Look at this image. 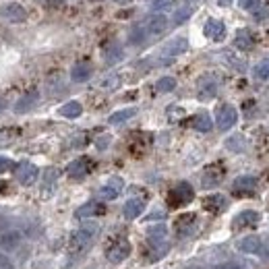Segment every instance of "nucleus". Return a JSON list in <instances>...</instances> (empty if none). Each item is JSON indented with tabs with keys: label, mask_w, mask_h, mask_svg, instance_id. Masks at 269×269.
Wrapping results in <instances>:
<instances>
[{
	"label": "nucleus",
	"mask_w": 269,
	"mask_h": 269,
	"mask_svg": "<svg viewBox=\"0 0 269 269\" xmlns=\"http://www.w3.org/2000/svg\"><path fill=\"white\" fill-rule=\"evenodd\" d=\"M0 17H3L5 21H9V23H21V21H25L27 13H25V9L21 5L7 3V5L0 7Z\"/></svg>",
	"instance_id": "obj_1"
},
{
	"label": "nucleus",
	"mask_w": 269,
	"mask_h": 269,
	"mask_svg": "<svg viewBox=\"0 0 269 269\" xmlns=\"http://www.w3.org/2000/svg\"><path fill=\"white\" fill-rule=\"evenodd\" d=\"M238 250H242V253L246 255H261L265 257V246H263V240L259 236H246V238H240L238 240Z\"/></svg>",
	"instance_id": "obj_2"
},
{
	"label": "nucleus",
	"mask_w": 269,
	"mask_h": 269,
	"mask_svg": "<svg viewBox=\"0 0 269 269\" xmlns=\"http://www.w3.org/2000/svg\"><path fill=\"white\" fill-rule=\"evenodd\" d=\"M236 120H238V112L234 110L232 106H222L220 110H217L215 122H217V126H220L222 130H228L230 126H234V124H236Z\"/></svg>",
	"instance_id": "obj_3"
},
{
	"label": "nucleus",
	"mask_w": 269,
	"mask_h": 269,
	"mask_svg": "<svg viewBox=\"0 0 269 269\" xmlns=\"http://www.w3.org/2000/svg\"><path fill=\"white\" fill-rule=\"evenodd\" d=\"M193 199V189L189 182H180L178 187L170 193V203L176 207V205H187L189 201Z\"/></svg>",
	"instance_id": "obj_4"
},
{
	"label": "nucleus",
	"mask_w": 269,
	"mask_h": 269,
	"mask_svg": "<svg viewBox=\"0 0 269 269\" xmlns=\"http://www.w3.org/2000/svg\"><path fill=\"white\" fill-rule=\"evenodd\" d=\"M203 33L213 42H222L224 36H226V25L222 21H217V19H209L205 23V27H203Z\"/></svg>",
	"instance_id": "obj_5"
},
{
	"label": "nucleus",
	"mask_w": 269,
	"mask_h": 269,
	"mask_svg": "<svg viewBox=\"0 0 269 269\" xmlns=\"http://www.w3.org/2000/svg\"><path fill=\"white\" fill-rule=\"evenodd\" d=\"M187 48H189V42L187 40H184V38H176V40L166 44V48L162 50V54L168 56V58H174V56H180L182 52H187Z\"/></svg>",
	"instance_id": "obj_6"
},
{
	"label": "nucleus",
	"mask_w": 269,
	"mask_h": 269,
	"mask_svg": "<svg viewBox=\"0 0 269 269\" xmlns=\"http://www.w3.org/2000/svg\"><path fill=\"white\" fill-rule=\"evenodd\" d=\"M128 253H130V244H128L124 238H120L118 242H114V246L108 250V257H110L112 263H118V261H122Z\"/></svg>",
	"instance_id": "obj_7"
},
{
	"label": "nucleus",
	"mask_w": 269,
	"mask_h": 269,
	"mask_svg": "<svg viewBox=\"0 0 269 269\" xmlns=\"http://www.w3.org/2000/svg\"><path fill=\"white\" fill-rule=\"evenodd\" d=\"M168 27V19L164 15H156V17H151V19L147 21L145 25V31L149 33V36H160V33H164Z\"/></svg>",
	"instance_id": "obj_8"
},
{
	"label": "nucleus",
	"mask_w": 269,
	"mask_h": 269,
	"mask_svg": "<svg viewBox=\"0 0 269 269\" xmlns=\"http://www.w3.org/2000/svg\"><path fill=\"white\" fill-rule=\"evenodd\" d=\"M217 91V83L213 77H203L199 81V97L201 99H211Z\"/></svg>",
	"instance_id": "obj_9"
},
{
	"label": "nucleus",
	"mask_w": 269,
	"mask_h": 269,
	"mask_svg": "<svg viewBox=\"0 0 269 269\" xmlns=\"http://www.w3.org/2000/svg\"><path fill=\"white\" fill-rule=\"evenodd\" d=\"M259 222V213L253 211V209H246L242 213H238L236 217H234V226L236 228H244V226H257Z\"/></svg>",
	"instance_id": "obj_10"
},
{
	"label": "nucleus",
	"mask_w": 269,
	"mask_h": 269,
	"mask_svg": "<svg viewBox=\"0 0 269 269\" xmlns=\"http://www.w3.org/2000/svg\"><path fill=\"white\" fill-rule=\"evenodd\" d=\"M257 187V178L255 176H238L236 180H234V191L236 193H250V191H255Z\"/></svg>",
	"instance_id": "obj_11"
},
{
	"label": "nucleus",
	"mask_w": 269,
	"mask_h": 269,
	"mask_svg": "<svg viewBox=\"0 0 269 269\" xmlns=\"http://www.w3.org/2000/svg\"><path fill=\"white\" fill-rule=\"evenodd\" d=\"M145 203L141 199H130L126 201V205H124V217H128V220H132V217H137L141 211H143Z\"/></svg>",
	"instance_id": "obj_12"
},
{
	"label": "nucleus",
	"mask_w": 269,
	"mask_h": 269,
	"mask_svg": "<svg viewBox=\"0 0 269 269\" xmlns=\"http://www.w3.org/2000/svg\"><path fill=\"white\" fill-rule=\"evenodd\" d=\"M191 124H193L197 130H203V132H207V130L213 126V124H211V118H209V114H207V112H199L197 116H193Z\"/></svg>",
	"instance_id": "obj_13"
},
{
	"label": "nucleus",
	"mask_w": 269,
	"mask_h": 269,
	"mask_svg": "<svg viewBox=\"0 0 269 269\" xmlns=\"http://www.w3.org/2000/svg\"><path fill=\"white\" fill-rule=\"evenodd\" d=\"M234 44H236V48H240V50H248V48H253V36H250V31H246V29H242V31H238L236 33V40H234Z\"/></svg>",
	"instance_id": "obj_14"
},
{
	"label": "nucleus",
	"mask_w": 269,
	"mask_h": 269,
	"mask_svg": "<svg viewBox=\"0 0 269 269\" xmlns=\"http://www.w3.org/2000/svg\"><path fill=\"white\" fill-rule=\"evenodd\" d=\"M120 187H122V182L116 178V180H110V184H106V187L99 191V195H102L104 199H114L116 195L120 193Z\"/></svg>",
	"instance_id": "obj_15"
},
{
	"label": "nucleus",
	"mask_w": 269,
	"mask_h": 269,
	"mask_svg": "<svg viewBox=\"0 0 269 269\" xmlns=\"http://www.w3.org/2000/svg\"><path fill=\"white\" fill-rule=\"evenodd\" d=\"M203 205H205V209H209V211H220V209H224V205H226V199H224L222 195H213V197H207V199L203 201Z\"/></svg>",
	"instance_id": "obj_16"
},
{
	"label": "nucleus",
	"mask_w": 269,
	"mask_h": 269,
	"mask_svg": "<svg viewBox=\"0 0 269 269\" xmlns=\"http://www.w3.org/2000/svg\"><path fill=\"white\" fill-rule=\"evenodd\" d=\"M91 77L89 64H75L73 66V81H87Z\"/></svg>",
	"instance_id": "obj_17"
},
{
	"label": "nucleus",
	"mask_w": 269,
	"mask_h": 269,
	"mask_svg": "<svg viewBox=\"0 0 269 269\" xmlns=\"http://www.w3.org/2000/svg\"><path fill=\"white\" fill-rule=\"evenodd\" d=\"M81 112H83V108H81L79 102H69V104H64V106L60 108V114L66 116V118H77Z\"/></svg>",
	"instance_id": "obj_18"
},
{
	"label": "nucleus",
	"mask_w": 269,
	"mask_h": 269,
	"mask_svg": "<svg viewBox=\"0 0 269 269\" xmlns=\"http://www.w3.org/2000/svg\"><path fill=\"white\" fill-rule=\"evenodd\" d=\"M134 108H128V110H120V112H114L110 118H108V122L110 124H120V122H124V120H128L130 116H134Z\"/></svg>",
	"instance_id": "obj_19"
},
{
	"label": "nucleus",
	"mask_w": 269,
	"mask_h": 269,
	"mask_svg": "<svg viewBox=\"0 0 269 269\" xmlns=\"http://www.w3.org/2000/svg\"><path fill=\"white\" fill-rule=\"evenodd\" d=\"M38 176V170L33 166H29V164H25L23 168H21V172H19V178H21V182H33V178Z\"/></svg>",
	"instance_id": "obj_20"
},
{
	"label": "nucleus",
	"mask_w": 269,
	"mask_h": 269,
	"mask_svg": "<svg viewBox=\"0 0 269 269\" xmlns=\"http://www.w3.org/2000/svg\"><path fill=\"white\" fill-rule=\"evenodd\" d=\"M191 15H193V7H182V9H178V11L174 13L172 21H174V25H180V23L187 21Z\"/></svg>",
	"instance_id": "obj_21"
},
{
	"label": "nucleus",
	"mask_w": 269,
	"mask_h": 269,
	"mask_svg": "<svg viewBox=\"0 0 269 269\" xmlns=\"http://www.w3.org/2000/svg\"><path fill=\"white\" fill-rule=\"evenodd\" d=\"M87 172V162L85 160H77L75 164H71V168H69V174L71 176H83V174H85Z\"/></svg>",
	"instance_id": "obj_22"
},
{
	"label": "nucleus",
	"mask_w": 269,
	"mask_h": 269,
	"mask_svg": "<svg viewBox=\"0 0 269 269\" xmlns=\"http://www.w3.org/2000/svg\"><path fill=\"white\" fill-rule=\"evenodd\" d=\"M253 75H255L257 79H261V81H267V79H269V60H263V62H259V64L255 66Z\"/></svg>",
	"instance_id": "obj_23"
},
{
	"label": "nucleus",
	"mask_w": 269,
	"mask_h": 269,
	"mask_svg": "<svg viewBox=\"0 0 269 269\" xmlns=\"http://www.w3.org/2000/svg\"><path fill=\"white\" fill-rule=\"evenodd\" d=\"M158 91H172L174 87H176V81L172 79V77H164V79H160L158 81Z\"/></svg>",
	"instance_id": "obj_24"
},
{
	"label": "nucleus",
	"mask_w": 269,
	"mask_h": 269,
	"mask_svg": "<svg viewBox=\"0 0 269 269\" xmlns=\"http://www.w3.org/2000/svg\"><path fill=\"white\" fill-rule=\"evenodd\" d=\"M176 3L174 0H154V5H151V11H166V9H172Z\"/></svg>",
	"instance_id": "obj_25"
},
{
	"label": "nucleus",
	"mask_w": 269,
	"mask_h": 269,
	"mask_svg": "<svg viewBox=\"0 0 269 269\" xmlns=\"http://www.w3.org/2000/svg\"><path fill=\"white\" fill-rule=\"evenodd\" d=\"M242 141H244V139L240 137V134H236V137L228 139V141H226V145H228V149H232V151H242V149H244Z\"/></svg>",
	"instance_id": "obj_26"
},
{
	"label": "nucleus",
	"mask_w": 269,
	"mask_h": 269,
	"mask_svg": "<svg viewBox=\"0 0 269 269\" xmlns=\"http://www.w3.org/2000/svg\"><path fill=\"white\" fill-rule=\"evenodd\" d=\"M242 11H257L261 7V0H238Z\"/></svg>",
	"instance_id": "obj_27"
},
{
	"label": "nucleus",
	"mask_w": 269,
	"mask_h": 269,
	"mask_svg": "<svg viewBox=\"0 0 269 269\" xmlns=\"http://www.w3.org/2000/svg\"><path fill=\"white\" fill-rule=\"evenodd\" d=\"M97 211H102V205H97V203H87L85 207H81L77 215H91V213H97Z\"/></svg>",
	"instance_id": "obj_28"
},
{
	"label": "nucleus",
	"mask_w": 269,
	"mask_h": 269,
	"mask_svg": "<svg viewBox=\"0 0 269 269\" xmlns=\"http://www.w3.org/2000/svg\"><path fill=\"white\" fill-rule=\"evenodd\" d=\"M33 99H36V93H31L29 97H23V99H21V102H19V106H17V110H19V112L27 110V108H29V104L33 102Z\"/></svg>",
	"instance_id": "obj_29"
},
{
	"label": "nucleus",
	"mask_w": 269,
	"mask_h": 269,
	"mask_svg": "<svg viewBox=\"0 0 269 269\" xmlns=\"http://www.w3.org/2000/svg\"><path fill=\"white\" fill-rule=\"evenodd\" d=\"M118 56H120V48L118 46H110V50H108V60L112 62V60H118Z\"/></svg>",
	"instance_id": "obj_30"
},
{
	"label": "nucleus",
	"mask_w": 269,
	"mask_h": 269,
	"mask_svg": "<svg viewBox=\"0 0 269 269\" xmlns=\"http://www.w3.org/2000/svg\"><path fill=\"white\" fill-rule=\"evenodd\" d=\"M261 240H263V246H265V253L269 255V234H267L265 238H261Z\"/></svg>",
	"instance_id": "obj_31"
},
{
	"label": "nucleus",
	"mask_w": 269,
	"mask_h": 269,
	"mask_svg": "<svg viewBox=\"0 0 269 269\" xmlns=\"http://www.w3.org/2000/svg\"><path fill=\"white\" fill-rule=\"evenodd\" d=\"M9 166H11V164H9V162H7L5 158H0V172H3L5 168H9Z\"/></svg>",
	"instance_id": "obj_32"
},
{
	"label": "nucleus",
	"mask_w": 269,
	"mask_h": 269,
	"mask_svg": "<svg viewBox=\"0 0 269 269\" xmlns=\"http://www.w3.org/2000/svg\"><path fill=\"white\" fill-rule=\"evenodd\" d=\"M234 3V0H217V5H220V7H230Z\"/></svg>",
	"instance_id": "obj_33"
}]
</instances>
